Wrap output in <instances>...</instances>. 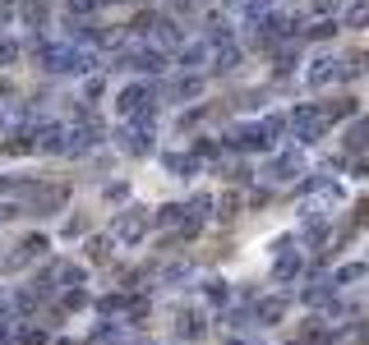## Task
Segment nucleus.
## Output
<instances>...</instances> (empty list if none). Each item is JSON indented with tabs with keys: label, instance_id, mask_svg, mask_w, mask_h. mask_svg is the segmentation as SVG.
<instances>
[{
	"label": "nucleus",
	"instance_id": "9",
	"mask_svg": "<svg viewBox=\"0 0 369 345\" xmlns=\"http://www.w3.org/2000/svg\"><path fill=\"white\" fill-rule=\"evenodd\" d=\"M235 143H240L245 152H268V148H273V138H268V129H263V124H245V129L235 134Z\"/></svg>",
	"mask_w": 369,
	"mask_h": 345
},
{
	"label": "nucleus",
	"instance_id": "4",
	"mask_svg": "<svg viewBox=\"0 0 369 345\" xmlns=\"http://www.w3.org/2000/svg\"><path fill=\"white\" fill-rule=\"evenodd\" d=\"M120 148L143 157V152H153V120H129L120 129Z\"/></svg>",
	"mask_w": 369,
	"mask_h": 345
},
{
	"label": "nucleus",
	"instance_id": "5",
	"mask_svg": "<svg viewBox=\"0 0 369 345\" xmlns=\"http://www.w3.org/2000/svg\"><path fill=\"white\" fill-rule=\"evenodd\" d=\"M337 78H341V60H337V56H314L309 69H305L309 88H328V83H337Z\"/></svg>",
	"mask_w": 369,
	"mask_h": 345
},
{
	"label": "nucleus",
	"instance_id": "11",
	"mask_svg": "<svg viewBox=\"0 0 369 345\" xmlns=\"http://www.w3.org/2000/svg\"><path fill=\"white\" fill-rule=\"evenodd\" d=\"M194 97H203V78L199 74H180L176 83H171V102H194Z\"/></svg>",
	"mask_w": 369,
	"mask_h": 345
},
{
	"label": "nucleus",
	"instance_id": "30",
	"mask_svg": "<svg viewBox=\"0 0 369 345\" xmlns=\"http://www.w3.org/2000/svg\"><path fill=\"white\" fill-rule=\"evenodd\" d=\"M88 304V295H83V285L78 290H65V309H83Z\"/></svg>",
	"mask_w": 369,
	"mask_h": 345
},
{
	"label": "nucleus",
	"instance_id": "31",
	"mask_svg": "<svg viewBox=\"0 0 369 345\" xmlns=\"http://www.w3.org/2000/svg\"><path fill=\"white\" fill-rule=\"evenodd\" d=\"M14 56H19V46H14V42H0V65H10Z\"/></svg>",
	"mask_w": 369,
	"mask_h": 345
},
{
	"label": "nucleus",
	"instance_id": "8",
	"mask_svg": "<svg viewBox=\"0 0 369 345\" xmlns=\"http://www.w3.org/2000/svg\"><path fill=\"white\" fill-rule=\"evenodd\" d=\"M286 309H291V300L273 295V300H259V304H254V318H259V327H273V322L286 318Z\"/></svg>",
	"mask_w": 369,
	"mask_h": 345
},
{
	"label": "nucleus",
	"instance_id": "21",
	"mask_svg": "<svg viewBox=\"0 0 369 345\" xmlns=\"http://www.w3.org/2000/svg\"><path fill=\"white\" fill-rule=\"evenodd\" d=\"M14 341L19 345H46V331L42 327H14Z\"/></svg>",
	"mask_w": 369,
	"mask_h": 345
},
{
	"label": "nucleus",
	"instance_id": "22",
	"mask_svg": "<svg viewBox=\"0 0 369 345\" xmlns=\"http://www.w3.org/2000/svg\"><path fill=\"white\" fill-rule=\"evenodd\" d=\"M203 295H208V304H226L231 300V285L226 281H208V285H203Z\"/></svg>",
	"mask_w": 369,
	"mask_h": 345
},
{
	"label": "nucleus",
	"instance_id": "19",
	"mask_svg": "<svg viewBox=\"0 0 369 345\" xmlns=\"http://www.w3.org/2000/svg\"><path fill=\"white\" fill-rule=\"evenodd\" d=\"M337 5H341V0H309V14H314V23H319V19H337Z\"/></svg>",
	"mask_w": 369,
	"mask_h": 345
},
{
	"label": "nucleus",
	"instance_id": "2",
	"mask_svg": "<svg viewBox=\"0 0 369 345\" xmlns=\"http://www.w3.org/2000/svg\"><path fill=\"white\" fill-rule=\"evenodd\" d=\"M116 111H120L125 120H153V88L148 83H129L116 97Z\"/></svg>",
	"mask_w": 369,
	"mask_h": 345
},
{
	"label": "nucleus",
	"instance_id": "3",
	"mask_svg": "<svg viewBox=\"0 0 369 345\" xmlns=\"http://www.w3.org/2000/svg\"><path fill=\"white\" fill-rule=\"evenodd\" d=\"M143 235H148V212L143 208H125L116 216V225H111V240H120V244H138Z\"/></svg>",
	"mask_w": 369,
	"mask_h": 345
},
{
	"label": "nucleus",
	"instance_id": "32",
	"mask_svg": "<svg viewBox=\"0 0 369 345\" xmlns=\"http://www.w3.org/2000/svg\"><path fill=\"white\" fill-rule=\"evenodd\" d=\"M88 258H107V240H88Z\"/></svg>",
	"mask_w": 369,
	"mask_h": 345
},
{
	"label": "nucleus",
	"instance_id": "1",
	"mask_svg": "<svg viewBox=\"0 0 369 345\" xmlns=\"http://www.w3.org/2000/svg\"><path fill=\"white\" fill-rule=\"evenodd\" d=\"M286 129L295 134V143H300V148H309V143H319V138H323L328 120H323V111H314V106H295L291 120H286Z\"/></svg>",
	"mask_w": 369,
	"mask_h": 345
},
{
	"label": "nucleus",
	"instance_id": "12",
	"mask_svg": "<svg viewBox=\"0 0 369 345\" xmlns=\"http://www.w3.org/2000/svg\"><path fill=\"white\" fill-rule=\"evenodd\" d=\"M213 69H235V65H240V46L235 42H222V46H213Z\"/></svg>",
	"mask_w": 369,
	"mask_h": 345
},
{
	"label": "nucleus",
	"instance_id": "7",
	"mask_svg": "<svg viewBox=\"0 0 369 345\" xmlns=\"http://www.w3.org/2000/svg\"><path fill=\"white\" fill-rule=\"evenodd\" d=\"M208 60H213V46L208 42H180V51H176V65H180L184 74H199Z\"/></svg>",
	"mask_w": 369,
	"mask_h": 345
},
{
	"label": "nucleus",
	"instance_id": "24",
	"mask_svg": "<svg viewBox=\"0 0 369 345\" xmlns=\"http://www.w3.org/2000/svg\"><path fill=\"white\" fill-rule=\"evenodd\" d=\"M120 309H129V300H120V295H107V300H97V313H120Z\"/></svg>",
	"mask_w": 369,
	"mask_h": 345
},
{
	"label": "nucleus",
	"instance_id": "14",
	"mask_svg": "<svg viewBox=\"0 0 369 345\" xmlns=\"http://www.w3.org/2000/svg\"><path fill=\"white\" fill-rule=\"evenodd\" d=\"M365 276H369V263H346V267L333 271V290L337 285H351V281H365Z\"/></svg>",
	"mask_w": 369,
	"mask_h": 345
},
{
	"label": "nucleus",
	"instance_id": "13",
	"mask_svg": "<svg viewBox=\"0 0 369 345\" xmlns=\"http://www.w3.org/2000/svg\"><path fill=\"white\" fill-rule=\"evenodd\" d=\"M300 271H305L300 254H282V258H277V267H273V276H277V281H295Z\"/></svg>",
	"mask_w": 369,
	"mask_h": 345
},
{
	"label": "nucleus",
	"instance_id": "28",
	"mask_svg": "<svg viewBox=\"0 0 369 345\" xmlns=\"http://www.w3.org/2000/svg\"><path fill=\"white\" fill-rule=\"evenodd\" d=\"M213 208H222V216H235V208H240V198H235V194H222V198L213 203Z\"/></svg>",
	"mask_w": 369,
	"mask_h": 345
},
{
	"label": "nucleus",
	"instance_id": "6",
	"mask_svg": "<svg viewBox=\"0 0 369 345\" xmlns=\"http://www.w3.org/2000/svg\"><path fill=\"white\" fill-rule=\"evenodd\" d=\"M120 65L125 69H138V74H162V69H167V56H162L157 46H138V51H129Z\"/></svg>",
	"mask_w": 369,
	"mask_h": 345
},
{
	"label": "nucleus",
	"instance_id": "27",
	"mask_svg": "<svg viewBox=\"0 0 369 345\" xmlns=\"http://www.w3.org/2000/svg\"><path fill=\"white\" fill-rule=\"evenodd\" d=\"M351 111H355V102H337V106L323 111V120H341V115H351Z\"/></svg>",
	"mask_w": 369,
	"mask_h": 345
},
{
	"label": "nucleus",
	"instance_id": "20",
	"mask_svg": "<svg viewBox=\"0 0 369 345\" xmlns=\"http://www.w3.org/2000/svg\"><path fill=\"white\" fill-rule=\"evenodd\" d=\"M157 221H162V225H184L189 216H184V208H180V203H167V208L157 212Z\"/></svg>",
	"mask_w": 369,
	"mask_h": 345
},
{
	"label": "nucleus",
	"instance_id": "16",
	"mask_svg": "<svg viewBox=\"0 0 369 345\" xmlns=\"http://www.w3.org/2000/svg\"><path fill=\"white\" fill-rule=\"evenodd\" d=\"M176 331H180L184 341H199V336H203V318L199 313H180V318H176Z\"/></svg>",
	"mask_w": 369,
	"mask_h": 345
},
{
	"label": "nucleus",
	"instance_id": "10",
	"mask_svg": "<svg viewBox=\"0 0 369 345\" xmlns=\"http://www.w3.org/2000/svg\"><path fill=\"white\" fill-rule=\"evenodd\" d=\"M300 170H305V162H300V152L291 148V152H282V157L273 162V170H268V175H273V180H295Z\"/></svg>",
	"mask_w": 369,
	"mask_h": 345
},
{
	"label": "nucleus",
	"instance_id": "17",
	"mask_svg": "<svg viewBox=\"0 0 369 345\" xmlns=\"http://www.w3.org/2000/svg\"><path fill=\"white\" fill-rule=\"evenodd\" d=\"M153 37H157V51H162V46H176V42H180V28H176V23H171V19H157V23H153Z\"/></svg>",
	"mask_w": 369,
	"mask_h": 345
},
{
	"label": "nucleus",
	"instance_id": "29",
	"mask_svg": "<svg viewBox=\"0 0 369 345\" xmlns=\"http://www.w3.org/2000/svg\"><path fill=\"white\" fill-rule=\"evenodd\" d=\"M263 129H268V138H277V134H286V120L282 115H268V120H259Z\"/></svg>",
	"mask_w": 369,
	"mask_h": 345
},
{
	"label": "nucleus",
	"instance_id": "26",
	"mask_svg": "<svg viewBox=\"0 0 369 345\" xmlns=\"http://www.w3.org/2000/svg\"><path fill=\"white\" fill-rule=\"evenodd\" d=\"M10 336H14V313L0 309V345H10Z\"/></svg>",
	"mask_w": 369,
	"mask_h": 345
},
{
	"label": "nucleus",
	"instance_id": "18",
	"mask_svg": "<svg viewBox=\"0 0 369 345\" xmlns=\"http://www.w3.org/2000/svg\"><path fill=\"white\" fill-rule=\"evenodd\" d=\"M346 28H369V0H351V10H346Z\"/></svg>",
	"mask_w": 369,
	"mask_h": 345
},
{
	"label": "nucleus",
	"instance_id": "15",
	"mask_svg": "<svg viewBox=\"0 0 369 345\" xmlns=\"http://www.w3.org/2000/svg\"><path fill=\"white\" fill-rule=\"evenodd\" d=\"M167 170H171V175H180V180H189V175L199 170V157H180V152H171V157H167Z\"/></svg>",
	"mask_w": 369,
	"mask_h": 345
},
{
	"label": "nucleus",
	"instance_id": "23",
	"mask_svg": "<svg viewBox=\"0 0 369 345\" xmlns=\"http://www.w3.org/2000/svg\"><path fill=\"white\" fill-rule=\"evenodd\" d=\"M365 143H369V120H355L346 134V148H365Z\"/></svg>",
	"mask_w": 369,
	"mask_h": 345
},
{
	"label": "nucleus",
	"instance_id": "25",
	"mask_svg": "<svg viewBox=\"0 0 369 345\" xmlns=\"http://www.w3.org/2000/svg\"><path fill=\"white\" fill-rule=\"evenodd\" d=\"M189 276H194V267H189V263H171L167 267V281L176 285V281H189Z\"/></svg>",
	"mask_w": 369,
	"mask_h": 345
}]
</instances>
